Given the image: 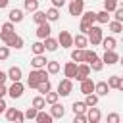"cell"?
<instances>
[{"label":"cell","instance_id":"39","mask_svg":"<svg viewBox=\"0 0 123 123\" xmlns=\"http://www.w3.org/2000/svg\"><path fill=\"white\" fill-rule=\"evenodd\" d=\"M88 65H90V69H92V71H102V67H104V62H102L100 58H96V60H94V62H90Z\"/></svg>","mask_w":123,"mask_h":123},{"label":"cell","instance_id":"31","mask_svg":"<svg viewBox=\"0 0 123 123\" xmlns=\"http://www.w3.org/2000/svg\"><path fill=\"white\" fill-rule=\"evenodd\" d=\"M71 60L73 62H85V50L83 48H77L71 52Z\"/></svg>","mask_w":123,"mask_h":123},{"label":"cell","instance_id":"36","mask_svg":"<svg viewBox=\"0 0 123 123\" xmlns=\"http://www.w3.org/2000/svg\"><path fill=\"white\" fill-rule=\"evenodd\" d=\"M85 96H86V98H85V104H86L88 108H90V106H96V104H98V98H100L98 94H92V92H90V94H85Z\"/></svg>","mask_w":123,"mask_h":123},{"label":"cell","instance_id":"13","mask_svg":"<svg viewBox=\"0 0 123 123\" xmlns=\"http://www.w3.org/2000/svg\"><path fill=\"white\" fill-rule=\"evenodd\" d=\"M102 62H104L106 65H113V63L119 62V56L115 54V50H106V54L102 56Z\"/></svg>","mask_w":123,"mask_h":123},{"label":"cell","instance_id":"54","mask_svg":"<svg viewBox=\"0 0 123 123\" xmlns=\"http://www.w3.org/2000/svg\"><path fill=\"white\" fill-rule=\"evenodd\" d=\"M117 90H121V92H123V79L119 81V86H117Z\"/></svg>","mask_w":123,"mask_h":123},{"label":"cell","instance_id":"40","mask_svg":"<svg viewBox=\"0 0 123 123\" xmlns=\"http://www.w3.org/2000/svg\"><path fill=\"white\" fill-rule=\"evenodd\" d=\"M117 8V0H104V10L106 12H115Z\"/></svg>","mask_w":123,"mask_h":123},{"label":"cell","instance_id":"41","mask_svg":"<svg viewBox=\"0 0 123 123\" xmlns=\"http://www.w3.org/2000/svg\"><path fill=\"white\" fill-rule=\"evenodd\" d=\"M119 81H121V77H117V75L108 77V85H110V88H117V86H119Z\"/></svg>","mask_w":123,"mask_h":123},{"label":"cell","instance_id":"2","mask_svg":"<svg viewBox=\"0 0 123 123\" xmlns=\"http://www.w3.org/2000/svg\"><path fill=\"white\" fill-rule=\"evenodd\" d=\"M86 35H88V42H90L92 46H98V44L102 42V38H104L102 29H100V27H96V25H92V27H90V31H88Z\"/></svg>","mask_w":123,"mask_h":123},{"label":"cell","instance_id":"25","mask_svg":"<svg viewBox=\"0 0 123 123\" xmlns=\"http://www.w3.org/2000/svg\"><path fill=\"white\" fill-rule=\"evenodd\" d=\"M46 19L48 21H58L60 19V8H50V10H46Z\"/></svg>","mask_w":123,"mask_h":123},{"label":"cell","instance_id":"51","mask_svg":"<svg viewBox=\"0 0 123 123\" xmlns=\"http://www.w3.org/2000/svg\"><path fill=\"white\" fill-rule=\"evenodd\" d=\"M6 94H8V88H6L4 85H0V98H4Z\"/></svg>","mask_w":123,"mask_h":123},{"label":"cell","instance_id":"6","mask_svg":"<svg viewBox=\"0 0 123 123\" xmlns=\"http://www.w3.org/2000/svg\"><path fill=\"white\" fill-rule=\"evenodd\" d=\"M58 42H60L62 48H69V46H73V37L69 35V31H60Z\"/></svg>","mask_w":123,"mask_h":123},{"label":"cell","instance_id":"17","mask_svg":"<svg viewBox=\"0 0 123 123\" xmlns=\"http://www.w3.org/2000/svg\"><path fill=\"white\" fill-rule=\"evenodd\" d=\"M46 63H48V60L42 56V54H35V58L31 60V65L35 67V69H40V67H46Z\"/></svg>","mask_w":123,"mask_h":123},{"label":"cell","instance_id":"37","mask_svg":"<svg viewBox=\"0 0 123 123\" xmlns=\"http://www.w3.org/2000/svg\"><path fill=\"white\" fill-rule=\"evenodd\" d=\"M71 108H73V113H85L88 106H86L85 102H73V106H71Z\"/></svg>","mask_w":123,"mask_h":123},{"label":"cell","instance_id":"20","mask_svg":"<svg viewBox=\"0 0 123 123\" xmlns=\"http://www.w3.org/2000/svg\"><path fill=\"white\" fill-rule=\"evenodd\" d=\"M21 77H23V71H21V67H10L8 69V79H12V81H21Z\"/></svg>","mask_w":123,"mask_h":123},{"label":"cell","instance_id":"38","mask_svg":"<svg viewBox=\"0 0 123 123\" xmlns=\"http://www.w3.org/2000/svg\"><path fill=\"white\" fill-rule=\"evenodd\" d=\"M25 10L27 12H37L38 10V0H25Z\"/></svg>","mask_w":123,"mask_h":123},{"label":"cell","instance_id":"45","mask_svg":"<svg viewBox=\"0 0 123 123\" xmlns=\"http://www.w3.org/2000/svg\"><path fill=\"white\" fill-rule=\"evenodd\" d=\"M73 123H86V115H85V113H75Z\"/></svg>","mask_w":123,"mask_h":123},{"label":"cell","instance_id":"16","mask_svg":"<svg viewBox=\"0 0 123 123\" xmlns=\"http://www.w3.org/2000/svg\"><path fill=\"white\" fill-rule=\"evenodd\" d=\"M50 115H52L54 119H62V117L65 115V108H63L62 104L54 102V104H52V108H50Z\"/></svg>","mask_w":123,"mask_h":123},{"label":"cell","instance_id":"19","mask_svg":"<svg viewBox=\"0 0 123 123\" xmlns=\"http://www.w3.org/2000/svg\"><path fill=\"white\" fill-rule=\"evenodd\" d=\"M58 46H60L58 38H52V37H46V38H44V48H46L48 52H56Z\"/></svg>","mask_w":123,"mask_h":123},{"label":"cell","instance_id":"4","mask_svg":"<svg viewBox=\"0 0 123 123\" xmlns=\"http://www.w3.org/2000/svg\"><path fill=\"white\" fill-rule=\"evenodd\" d=\"M23 90H25L23 83H21V81H13V85L8 88V94L15 100V98H21V96H23Z\"/></svg>","mask_w":123,"mask_h":123},{"label":"cell","instance_id":"24","mask_svg":"<svg viewBox=\"0 0 123 123\" xmlns=\"http://www.w3.org/2000/svg\"><path fill=\"white\" fill-rule=\"evenodd\" d=\"M83 15V23H86V25H94L96 23V12H85V13H81Z\"/></svg>","mask_w":123,"mask_h":123},{"label":"cell","instance_id":"55","mask_svg":"<svg viewBox=\"0 0 123 123\" xmlns=\"http://www.w3.org/2000/svg\"><path fill=\"white\" fill-rule=\"evenodd\" d=\"M119 63H121V65H123V58H119Z\"/></svg>","mask_w":123,"mask_h":123},{"label":"cell","instance_id":"32","mask_svg":"<svg viewBox=\"0 0 123 123\" xmlns=\"http://www.w3.org/2000/svg\"><path fill=\"white\" fill-rule=\"evenodd\" d=\"M33 106H35L37 110H44V108H46L44 96H42V94H40V96H35V98H33Z\"/></svg>","mask_w":123,"mask_h":123},{"label":"cell","instance_id":"33","mask_svg":"<svg viewBox=\"0 0 123 123\" xmlns=\"http://www.w3.org/2000/svg\"><path fill=\"white\" fill-rule=\"evenodd\" d=\"M31 50H33V54H44V42H40V40H37V42H33L31 44Z\"/></svg>","mask_w":123,"mask_h":123},{"label":"cell","instance_id":"7","mask_svg":"<svg viewBox=\"0 0 123 123\" xmlns=\"http://www.w3.org/2000/svg\"><path fill=\"white\" fill-rule=\"evenodd\" d=\"M90 71H92V69H90V65H88L86 62H85V63H79V65H77V75H75V79H77V81H85V79L90 75Z\"/></svg>","mask_w":123,"mask_h":123},{"label":"cell","instance_id":"5","mask_svg":"<svg viewBox=\"0 0 123 123\" xmlns=\"http://www.w3.org/2000/svg\"><path fill=\"white\" fill-rule=\"evenodd\" d=\"M6 117H8V121H17V123L25 121V113L19 111L17 108H10V110H6Z\"/></svg>","mask_w":123,"mask_h":123},{"label":"cell","instance_id":"28","mask_svg":"<svg viewBox=\"0 0 123 123\" xmlns=\"http://www.w3.org/2000/svg\"><path fill=\"white\" fill-rule=\"evenodd\" d=\"M108 27H110V31L115 33V35L123 31V23H121V21H115V19H113V21H108Z\"/></svg>","mask_w":123,"mask_h":123},{"label":"cell","instance_id":"29","mask_svg":"<svg viewBox=\"0 0 123 123\" xmlns=\"http://www.w3.org/2000/svg\"><path fill=\"white\" fill-rule=\"evenodd\" d=\"M33 19H35V23L37 25H40V23H44V21H48L46 19V12H33Z\"/></svg>","mask_w":123,"mask_h":123},{"label":"cell","instance_id":"3","mask_svg":"<svg viewBox=\"0 0 123 123\" xmlns=\"http://www.w3.org/2000/svg\"><path fill=\"white\" fill-rule=\"evenodd\" d=\"M71 90H73V83H71V79H67V77L62 79L60 85H58V94H60V96H69Z\"/></svg>","mask_w":123,"mask_h":123},{"label":"cell","instance_id":"26","mask_svg":"<svg viewBox=\"0 0 123 123\" xmlns=\"http://www.w3.org/2000/svg\"><path fill=\"white\" fill-rule=\"evenodd\" d=\"M102 46H104V50H115V38L113 37H106V38H102V42H100Z\"/></svg>","mask_w":123,"mask_h":123},{"label":"cell","instance_id":"14","mask_svg":"<svg viewBox=\"0 0 123 123\" xmlns=\"http://www.w3.org/2000/svg\"><path fill=\"white\" fill-rule=\"evenodd\" d=\"M63 75L67 79H75V75H77V62H67L63 65Z\"/></svg>","mask_w":123,"mask_h":123},{"label":"cell","instance_id":"27","mask_svg":"<svg viewBox=\"0 0 123 123\" xmlns=\"http://www.w3.org/2000/svg\"><path fill=\"white\" fill-rule=\"evenodd\" d=\"M37 90H38V92L44 96L48 90H52V85H50V81H48V79H46V81H40V83L37 85Z\"/></svg>","mask_w":123,"mask_h":123},{"label":"cell","instance_id":"30","mask_svg":"<svg viewBox=\"0 0 123 123\" xmlns=\"http://www.w3.org/2000/svg\"><path fill=\"white\" fill-rule=\"evenodd\" d=\"M96 21H98V23H102V25H106V23L110 21V12H106V10L98 12V13H96Z\"/></svg>","mask_w":123,"mask_h":123},{"label":"cell","instance_id":"35","mask_svg":"<svg viewBox=\"0 0 123 123\" xmlns=\"http://www.w3.org/2000/svg\"><path fill=\"white\" fill-rule=\"evenodd\" d=\"M58 98H60V94L58 92H52V90H48L46 94H44V100H46V104H54V102H58Z\"/></svg>","mask_w":123,"mask_h":123},{"label":"cell","instance_id":"56","mask_svg":"<svg viewBox=\"0 0 123 123\" xmlns=\"http://www.w3.org/2000/svg\"><path fill=\"white\" fill-rule=\"evenodd\" d=\"M121 79H123V77H121Z\"/></svg>","mask_w":123,"mask_h":123},{"label":"cell","instance_id":"21","mask_svg":"<svg viewBox=\"0 0 123 123\" xmlns=\"http://www.w3.org/2000/svg\"><path fill=\"white\" fill-rule=\"evenodd\" d=\"M81 92L83 94H90V92H94V83H92V79H85V81H81Z\"/></svg>","mask_w":123,"mask_h":123},{"label":"cell","instance_id":"43","mask_svg":"<svg viewBox=\"0 0 123 123\" xmlns=\"http://www.w3.org/2000/svg\"><path fill=\"white\" fill-rule=\"evenodd\" d=\"M10 58V46H0V62Z\"/></svg>","mask_w":123,"mask_h":123},{"label":"cell","instance_id":"23","mask_svg":"<svg viewBox=\"0 0 123 123\" xmlns=\"http://www.w3.org/2000/svg\"><path fill=\"white\" fill-rule=\"evenodd\" d=\"M52 115L50 113H46L44 110H38V113H37V117H35V121H38V123H52Z\"/></svg>","mask_w":123,"mask_h":123},{"label":"cell","instance_id":"10","mask_svg":"<svg viewBox=\"0 0 123 123\" xmlns=\"http://www.w3.org/2000/svg\"><path fill=\"white\" fill-rule=\"evenodd\" d=\"M15 31H13V23L12 21H8V23H4V25H0V40L2 42H6L8 40V37L10 35H13Z\"/></svg>","mask_w":123,"mask_h":123},{"label":"cell","instance_id":"9","mask_svg":"<svg viewBox=\"0 0 123 123\" xmlns=\"http://www.w3.org/2000/svg\"><path fill=\"white\" fill-rule=\"evenodd\" d=\"M83 10H85V0H71V4H69V15H81L83 13Z\"/></svg>","mask_w":123,"mask_h":123},{"label":"cell","instance_id":"1","mask_svg":"<svg viewBox=\"0 0 123 123\" xmlns=\"http://www.w3.org/2000/svg\"><path fill=\"white\" fill-rule=\"evenodd\" d=\"M46 79H48V71H46L44 67L33 69V71L29 73V77H27V85H29L31 88H37V85H38L40 81H46Z\"/></svg>","mask_w":123,"mask_h":123},{"label":"cell","instance_id":"12","mask_svg":"<svg viewBox=\"0 0 123 123\" xmlns=\"http://www.w3.org/2000/svg\"><path fill=\"white\" fill-rule=\"evenodd\" d=\"M50 25H48V21H44V23H40L38 27H37V38H40V40H44L46 37H50Z\"/></svg>","mask_w":123,"mask_h":123},{"label":"cell","instance_id":"18","mask_svg":"<svg viewBox=\"0 0 123 123\" xmlns=\"http://www.w3.org/2000/svg\"><path fill=\"white\" fill-rule=\"evenodd\" d=\"M8 17H10V21H12V23H21V21H23V12H21V10H17V8H13V10H10Z\"/></svg>","mask_w":123,"mask_h":123},{"label":"cell","instance_id":"42","mask_svg":"<svg viewBox=\"0 0 123 123\" xmlns=\"http://www.w3.org/2000/svg\"><path fill=\"white\" fill-rule=\"evenodd\" d=\"M98 56H96V52L94 50H85V62L86 63H90V62H94Z\"/></svg>","mask_w":123,"mask_h":123},{"label":"cell","instance_id":"48","mask_svg":"<svg viewBox=\"0 0 123 123\" xmlns=\"http://www.w3.org/2000/svg\"><path fill=\"white\" fill-rule=\"evenodd\" d=\"M90 27H92V25H86V23L81 21V33H83V35H86V33L90 31Z\"/></svg>","mask_w":123,"mask_h":123},{"label":"cell","instance_id":"34","mask_svg":"<svg viewBox=\"0 0 123 123\" xmlns=\"http://www.w3.org/2000/svg\"><path fill=\"white\" fill-rule=\"evenodd\" d=\"M46 71H48L50 75H56V73L60 71V62H48V63H46Z\"/></svg>","mask_w":123,"mask_h":123},{"label":"cell","instance_id":"44","mask_svg":"<svg viewBox=\"0 0 123 123\" xmlns=\"http://www.w3.org/2000/svg\"><path fill=\"white\" fill-rule=\"evenodd\" d=\"M37 113H38V110L33 106V108H29V110L25 111V119H35V117H37Z\"/></svg>","mask_w":123,"mask_h":123},{"label":"cell","instance_id":"53","mask_svg":"<svg viewBox=\"0 0 123 123\" xmlns=\"http://www.w3.org/2000/svg\"><path fill=\"white\" fill-rule=\"evenodd\" d=\"M8 4H10V0H0V10L8 8Z\"/></svg>","mask_w":123,"mask_h":123},{"label":"cell","instance_id":"49","mask_svg":"<svg viewBox=\"0 0 123 123\" xmlns=\"http://www.w3.org/2000/svg\"><path fill=\"white\" fill-rule=\"evenodd\" d=\"M52 4H54V8H62L65 4V0H52Z\"/></svg>","mask_w":123,"mask_h":123},{"label":"cell","instance_id":"52","mask_svg":"<svg viewBox=\"0 0 123 123\" xmlns=\"http://www.w3.org/2000/svg\"><path fill=\"white\" fill-rule=\"evenodd\" d=\"M6 108H8V106H6L4 98H0V113H2V111H6Z\"/></svg>","mask_w":123,"mask_h":123},{"label":"cell","instance_id":"47","mask_svg":"<svg viewBox=\"0 0 123 123\" xmlns=\"http://www.w3.org/2000/svg\"><path fill=\"white\" fill-rule=\"evenodd\" d=\"M115 21H121L123 23V8H115Z\"/></svg>","mask_w":123,"mask_h":123},{"label":"cell","instance_id":"8","mask_svg":"<svg viewBox=\"0 0 123 123\" xmlns=\"http://www.w3.org/2000/svg\"><path fill=\"white\" fill-rule=\"evenodd\" d=\"M100 119H102V113H100V110H98L96 106L86 108V121H88V123H98Z\"/></svg>","mask_w":123,"mask_h":123},{"label":"cell","instance_id":"46","mask_svg":"<svg viewBox=\"0 0 123 123\" xmlns=\"http://www.w3.org/2000/svg\"><path fill=\"white\" fill-rule=\"evenodd\" d=\"M119 121H121V117L117 113H108V123H119Z\"/></svg>","mask_w":123,"mask_h":123},{"label":"cell","instance_id":"50","mask_svg":"<svg viewBox=\"0 0 123 123\" xmlns=\"http://www.w3.org/2000/svg\"><path fill=\"white\" fill-rule=\"evenodd\" d=\"M6 79H8V73L0 71V85H4V83H6Z\"/></svg>","mask_w":123,"mask_h":123},{"label":"cell","instance_id":"15","mask_svg":"<svg viewBox=\"0 0 123 123\" xmlns=\"http://www.w3.org/2000/svg\"><path fill=\"white\" fill-rule=\"evenodd\" d=\"M94 92H96L98 96H108V92H110L108 81H98V83H94Z\"/></svg>","mask_w":123,"mask_h":123},{"label":"cell","instance_id":"11","mask_svg":"<svg viewBox=\"0 0 123 123\" xmlns=\"http://www.w3.org/2000/svg\"><path fill=\"white\" fill-rule=\"evenodd\" d=\"M4 44H6V46H10V48L19 50V48H23V38H21L19 35H15V33H13V35H10V37H8V40H6Z\"/></svg>","mask_w":123,"mask_h":123},{"label":"cell","instance_id":"22","mask_svg":"<svg viewBox=\"0 0 123 123\" xmlns=\"http://www.w3.org/2000/svg\"><path fill=\"white\" fill-rule=\"evenodd\" d=\"M73 44H75L77 48H83V50H85L86 44H88V38H86L83 33H81V35H75V37H73Z\"/></svg>","mask_w":123,"mask_h":123}]
</instances>
